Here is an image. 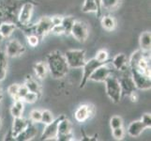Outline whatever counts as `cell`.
<instances>
[{
    "instance_id": "cell-1",
    "label": "cell",
    "mask_w": 151,
    "mask_h": 141,
    "mask_svg": "<svg viewBox=\"0 0 151 141\" xmlns=\"http://www.w3.org/2000/svg\"><path fill=\"white\" fill-rule=\"evenodd\" d=\"M46 63L49 72L55 79H60L67 75L70 71V67L67 63L66 57L62 52L55 50L51 52L46 56Z\"/></svg>"
},
{
    "instance_id": "cell-2",
    "label": "cell",
    "mask_w": 151,
    "mask_h": 141,
    "mask_svg": "<svg viewBox=\"0 0 151 141\" xmlns=\"http://www.w3.org/2000/svg\"><path fill=\"white\" fill-rule=\"evenodd\" d=\"M54 25L52 23L51 17L43 16L41 17L37 23L34 25H27L25 27H21L24 32H27V34H36L38 35L40 39L46 37L49 33H51V30L53 28Z\"/></svg>"
},
{
    "instance_id": "cell-3",
    "label": "cell",
    "mask_w": 151,
    "mask_h": 141,
    "mask_svg": "<svg viewBox=\"0 0 151 141\" xmlns=\"http://www.w3.org/2000/svg\"><path fill=\"white\" fill-rule=\"evenodd\" d=\"M104 84H105V90L109 99L114 103H118L122 98L121 87L120 84H119L118 78L111 74L105 79Z\"/></svg>"
},
{
    "instance_id": "cell-4",
    "label": "cell",
    "mask_w": 151,
    "mask_h": 141,
    "mask_svg": "<svg viewBox=\"0 0 151 141\" xmlns=\"http://www.w3.org/2000/svg\"><path fill=\"white\" fill-rule=\"evenodd\" d=\"M37 5L33 0H25L21 5L19 12L17 13V27H23L29 25L31 18H32L34 7Z\"/></svg>"
},
{
    "instance_id": "cell-5",
    "label": "cell",
    "mask_w": 151,
    "mask_h": 141,
    "mask_svg": "<svg viewBox=\"0 0 151 141\" xmlns=\"http://www.w3.org/2000/svg\"><path fill=\"white\" fill-rule=\"evenodd\" d=\"M70 69H80L86 63V50L74 49L68 50L64 54Z\"/></svg>"
},
{
    "instance_id": "cell-6",
    "label": "cell",
    "mask_w": 151,
    "mask_h": 141,
    "mask_svg": "<svg viewBox=\"0 0 151 141\" xmlns=\"http://www.w3.org/2000/svg\"><path fill=\"white\" fill-rule=\"evenodd\" d=\"M56 140H59V141L74 140L73 134H72V124L67 117L62 119L58 124Z\"/></svg>"
},
{
    "instance_id": "cell-7",
    "label": "cell",
    "mask_w": 151,
    "mask_h": 141,
    "mask_svg": "<svg viewBox=\"0 0 151 141\" xmlns=\"http://www.w3.org/2000/svg\"><path fill=\"white\" fill-rule=\"evenodd\" d=\"M96 114V107L92 103L81 104L74 112V118L77 122H85L92 119Z\"/></svg>"
},
{
    "instance_id": "cell-8",
    "label": "cell",
    "mask_w": 151,
    "mask_h": 141,
    "mask_svg": "<svg viewBox=\"0 0 151 141\" xmlns=\"http://www.w3.org/2000/svg\"><path fill=\"white\" fill-rule=\"evenodd\" d=\"M107 62H109V60ZM107 62H100V61H98L95 57H93V59L86 61L85 65L82 67L83 68V77L80 82L79 87L84 88L86 85L87 81H89V77L93 74V72H94L98 67H100L101 65H102L104 63H107Z\"/></svg>"
},
{
    "instance_id": "cell-9",
    "label": "cell",
    "mask_w": 151,
    "mask_h": 141,
    "mask_svg": "<svg viewBox=\"0 0 151 141\" xmlns=\"http://www.w3.org/2000/svg\"><path fill=\"white\" fill-rule=\"evenodd\" d=\"M70 35H72V37L79 43H86L88 36H89V30H88L87 25L83 21L75 20L73 25H72Z\"/></svg>"
},
{
    "instance_id": "cell-10",
    "label": "cell",
    "mask_w": 151,
    "mask_h": 141,
    "mask_svg": "<svg viewBox=\"0 0 151 141\" xmlns=\"http://www.w3.org/2000/svg\"><path fill=\"white\" fill-rule=\"evenodd\" d=\"M65 115H61V116L55 119L53 121L49 124H46V127L44 128L42 134H41L40 140H56L57 137V127L60 121L63 118H65Z\"/></svg>"
},
{
    "instance_id": "cell-11",
    "label": "cell",
    "mask_w": 151,
    "mask_h": 141,
    "mask_svg": "<svg viewBox=\"0 0 151 141\" xmlns=\"http://www.w3.org/2000/svg\"><path fill=\"white\" fill-rule=\"evenodd\" d=\"M119 84L121 87V96L122 97H128L129 94L133 91H136L137 88L134 84V81L131 74H125L118 78Z\"/></svg>"
},
{
    "instance_id": "cell-12",
    "label": "cell",
    "mask_w": 151,
    "mask_h": 141,
    "mask_svg": "<svg viewBox=\"0 0 151 141\" xmlns=\"http://www.w3.org/2000/svg\"><path fill=\"white\" fill-rule=\"evenodd\" d=\"M110 61L107 62V63H104L101 65L100 67H98L97 69L93 72V74L90 75L89 80L93 82H104L106 78L112 74L113 72V66L110 67L109 66Z\"/></svg>"
},
{
    "instance_id": "cell-13",
    "label": "cell",
    "mask_w": 151,
    "mask_h": 141,
    "mask_svg": "<svg viewBox=\"0 0 151 141\" xmlns=\"http://www.w3.org/2000/svg\"><path fill=\"white\" fill-rule=\"evenodd\" d=\"M24 52H25L24 45L16 39L9 40L6 44L5 53L7 54L8 57H18L20 56H22Z\"/></svg>"
},
{
    "instance_id": "cell-14",
    "label": "cell",
    "mask_w": 151,
    "mask_h": 141,
    "mask_svg": "<svg viewBox=\"0 0 151 141\" xmlns=\"http://www.w3.org/2000/svg\"><path fill=\"white\" fill-rule=\"evenodd\" d=\"M25 0H0V7L17 18L19 9Z\"/></svg>"
},
{
    "instance_id": "cell-15",
    "label": "cell",
    "mask_w": 151,
    "mask_h": 141,
    "mask_svg": "<svg viewBox=\"0 0 151 141\" xmlns=\"http://www.w3.org/2000/svg\"><path fill=\"white\" fill-rule=\"evenodd\" d=\"M114 70L118 72H125L129 68V61L125 54L119 53L114 56V59L110 61Z\"/></svg>"
},
{
    "instance_id": "cell-16",
    "label": "cell",
    "mask_w": 151,
    "mask_h": 141,
    "mask_svg": "<svg viewBox=\"0 0 151 141\" xmlns=\"http://www.w3.org/2000/svg\"><path fill=\"white\" fill-rule=\"evenodd\" d=\"M28 124H29V121L27 119L23 118V116L19 118H13L12 127L10 129V131H12L14 139L21 132H23L28 126Z\"/></svg>"
},
{
    "instance_id": "cell-17",
    "label": "cell",
    "mask_w": 151,
    "mask_h": 141,
    "mask_svg": "<svg viewBox=\"0 0 151 141\" xmlns=\"http://www.w3.org/2000/svg\"><path fill=\"white\" fill-rule=\"evenodd\" d=\"M38 134V129L36 128L34 123H29L28 126L25 128L23 132H21L16 137L15 140L17 141H28L33 139L36 135Z\"/></svg>"
},
{
    "instance_id": "cell-18",
    "label": "cell",
    "mask_w": 151,
    "mask_h": 141,
    "mask_svg": "<svg viewBox=\"0 0 151 141\" xmlns=\"http://www.w3.org/2000/svg\"><path fill=\"white\" fill-rule=\"evenodd\" d=\"M145 129L147 127L141 121H134L129 123L127 131L132 137H138Z\"/></svg>"
},
{
    "instance_id": "cell-19",
    "label": "cell",
    "mask_w": 151,
    "mask_h": 141,
    "mask_svg": "<svg viewBox=\"0 0 151 141\" xmlns=\"http://www.w3.org/2000/svg\"><path fill=\"white\" fill-rule=\"evenodd\" d=\"M139 46L140 50L145 53H149L151 48V32L144 31L139 37Z\"/></svg>"
},
{
    "instance_id": "cell-20",
    "label": "cell",
    "mask_w": 151,
    "mask_h": 141,
    "mask_svg": "<svg viewBox=\"0 0 151 141\" xmlns=\"http://www.w3.org/2000/svg\"><path fill=\"white\" fill-rule=\"evenodd\" d=\"M24 85L27 87L28 91L35 92L39 94V95H41V85L33 76L27 75V77H25V79H24Z\"/></svg>"
},
{
    "instance_id": "cell-21",
    "label": "cell",
    "mask_w": 151,
    "mask_h": 141,
    "mask_svg": "<svg viewBox=\"0 0 151 141\" xmlns=\"http://www.w3.org/2000/svg\"><path fill=\"white\" fill-rule=\"evenodd\" d=\"M33 70H34L36 76L40 80L45 79L46 76L48 74V72H49L47 63L44 61L36 62L35 64H33Z\"/></svg>"
},
{
    "instance_id": "cell-22",
    "label": "cell",
    "mask_w": 151,
    "mask_h": 141,
    "mask_svg": "<svg viewBox=\"0 0 151 141\" xmlns=\"http://www.w3.org/2000/svg\"><path fill=\"white\" fill-rule=\"evenodd\" d=\"M82 12L85 13L95 12L98 18H100L101 16V12L99 9V7L95 0H85L82 7Z\"/></svg>"
},
{
    "instance_id": "cell-23",
    "label": "cell",
    "mask_w": 151,
    "mask_h": 141,
    "mask_svg": "<svg viewBox=\"0 0 151 141\" xmlns=\"http://www.w3.org/2000/svg\"><path fill=\"white\" fill-rule=\"evenodd\" d=\"M16 28L17 25L12 22H4L0 24V33L4 39H9Z\"/></svg>"
},
{
    "instance_id": "cell-24",
    "label": "cell",
    "mask_w": 151,
    "mask_h": 141,
    "mask_svg": "<svg viewBox=\"0 0 151 141\" xmlns=\"http://www.w3.org/2000/svg\"><path fill=\"white\" fill-rule=\"evenodd\" d=\"M101 25L104 30L114 31L116 27V20L112 15H104L101 19Z\"/></svg>"
},
{
    "instance_id": "cell-25",
    "label": "cell",
    "mask_w": 151,
    "mask_h": 141,
    "mask_svg": "<svg viewBox=\"0 0 151 141\" xmlns=\"http://www.w3.org/2000/svg\"><path fill=\"white\" fill-rule=\"evenodd\" d=\"M8 72V56L5 51L0 50V81H3Z\"/></svg>"
},
{
    "instance_id": "cell-26",
    "label": "cell",
    "mask_w": 151,
    "mask_h": 141,
    "mask_svg": "<svg viewBox=\"0 0 151 141\" xmlns=\"http://www.w3.org/2000/svg\"><path fill=\"white\" fill-rule=\"evenodd\" d=\"M24 108V103L23 100H21V99L15 100L12 107H10V114H12V116L13 118L22 117Z\"/></svg>"
},
{
    "instance_id": "cell-27",
    "label": "cell",
    "mask_w": 151,
    "mask_h": 141,
    "mask_svg": "<svg viewBox=\"0 0 151 141\" xmlns=\"http://www.w3.org/2000/svg\"><path fill=\"white\" fill-rule=\"evenodd\" d=\"M121 4V0H101V8L109 12L116 9Z\"/></svg>"
},
{
    "instance_id": "cell-28",
    "label": "cell",
    "mask_w": 151,
    "mask_h": 141,
    "mask_svg": "<svg viewBox=\"0 0 151 141\" xmlns=\"http://www.w3.org/2000/svg\"><path fill=\"white\" fill-rule=\"evenodd\" d=\"M75 21V18L72 16H63V21H62V27L64 28V35L69 36L70 35L71 28L73 23Z\"/></svg>"
},
{
    "instance_id": "cell-29",
    "label": "cell",
    "mask_w": 151,
    "mask_h": 141,
    "mask_svg": "<svg viewBox=\"0 0 151 141\" xmlns=\"http://www.w3.org/2000/svg\"><path fill=\"white\" fill-rule=\"evenodd\" d=\"M4 22H12L17 25V18L0 7V24Z\"/></svg>"
},
{
    "instance_id": "cell-30",
    "label": "cell",
    "mask_w": 151,
    "mask_h": 141,
    "mask_svg": "<svg viewBox=\"0 0 151 141\" xmlns=\"http://www.w3.org/2000/svg\"><path fill=\"white\" fill-rule=\"evenodd\" d=\"M40 38L39 37L38 35L36 34H27V43L30 47H32V48H35V47H37L39 44H40Z\"/></svg>"
},
{
    "instance_id": "cell-31",
    "label": "cell",
    "mask_w": 151,
    "mask_h": 141,
    "mask_svg": "<svg viewBox=\"0 0 151 141\" xmlns=\"http://www.w3.org/2000/svg\"><path fill=\"white\" fill-rule=\"evenodd\" d=\"M55 119L53 114L50 110H43L41 111V119H40V122L43 123V124H49L50 122H52Z\"/></svg>"
},
{
    "instance_id": "cell-32",
    "label": "cell",
    "mask_w": 151,
    "mask_h": 141,
    "mask_svg": "<svg viewBox=\"0 0 151 141\" xmlns=\"http://www.w3.org/2000/svg\"><path fill=\"white\" fill-rule=\"evenodd\" d=\"M40 97V95H39V94L28 91L23 98V101H24V103H34L39 100Z\"/></svg>"
},
{
    "instance_id": "cell-33",
    "label": "cell",
    "mask_w": 151,
    "mask_h": 141,
    "mask_svg": "<svg viewBox=\"0 0 151 141\" xmlns=\"http://www.w3.org/2000/svg\"><path fill=\"white\" fill-rule=\"evenodd\" d=\"M20 85L17 84V83H14V84H12L10 86H9L8 87V93L9 95L12 97L13 100H19L18 97V90H19Z\"/></svg>"
},
{
    "instance_id": "cell-34",
    "label": "cell",
    "mask_w": 151,
    "mask_h": 141,
    "mask_svg": "<svg viewBox=\"0 0 151 141\" xmlns=\"http://www.w3.org/2000/svg\"><path fill=\"white\" fill-rule=\"evenodd\" d=\"M110 127L111 129L118 128V127H123V119L120 116H113L110 119Z\"/></svg>"
},
{
    "instance_id": "cell-35",
    "label": "cell",
    "mask_w": 151,
    "mask_h": 141,
    "mask_svg": "<svg viewBox=\"0 0 151 141\" xmlns=\"http://www.w3.org/2000/svg\"><path fill=\"white\" fill-rule=\"evenodd\" d=\"M29 119L30 121L33 123H39L40 122L41 119V111L39 110V109H34L30 112L29 114Z\"/></svg>"
},
{
    "instance_id": "cell-36",
    "label": "cell",
    "mask_w": 151,
    "mask_h": 141,
    "mask_svg": "<svg viewBox=\"0 0 151 141\" xmlns=\"http://www.w3.org/2000/svg\"><path fill=\"white\" fill-rule=\"evenodd\" d=\"M108 57H109L108 52L106 50H104V49L99 50L96 53V56H95V59L98 61H100V62H107L108 61Z\"/></svg>"
},
{
    "instance_id": "cell-37",
    "label": "cell",
    "mask_w": 151,
    "mask_h": 141,
    "mask_svg": "<svg viewBox=\"0 0 151 141\" xmlns=\"http://www.w3.org/2000/svg\"><path fill=\"white\" fill-rule=\"evenodd\" d=\"M112 135L116 140H122L125 135V131H124L123 127L112 129Z\"/></svg>"
},
{
    "instance_id": "cell-38",
    "label": "cell",
    "mask_w": 151,
    "mask_h": 141,
    "mask_svg": "<svg viewBox=\"0 0 151 141\" xmlns=\"http://www.w3.org/2000/svg\"><path fill=\"white\" fill-rule=\"evenodd\" d=\"M145 125V127H147V129H150L151 128V115L150 113H145L141 119H140Z\"/></svg>"
},
{
    "instance_id": "cell-39",
    "label": "cell",
    "mask_w": 151,
    "mask_h": 141,
    "mask_svg": "<svg viewBox=\"0 0 151 141\" xmlns=\"http://www.w3.org/2000/svg\"><path fill=\"white\" fill-rule=\"evenodd\" d=\"M51 33L52 34H55V35H64V28L62 27V25H54L53 28L51 30Z\"/></svg>"
},
{
    "instance_id": "cell-40",
    "label": "cell",
    "mask_w": 151,
    "mask_h": 141,
    "mask_svg": "<svg viewBox=\"0 0 151 141\" xmlns=\"http://www.w3.org/2000/svg\"><path fill=\"white\" fill-rule=\"evenodd\" d=\"M28 92L27 87H25L24 85H20L19 90H18V97L21 100H23V98L24 97V95Z\"/></svg>"
},
{
    "instance_id": "cell-41",
    "label": "cell",
    "mask_w": 151,
    "mask_h": 141,
    "mask_svg": "<svg viewBox=\"0 0 151 141\" xmlns=\"http://www.w3.org/2000/svg\"><path fill=\"white\" fill-rule=\"evenodd\" d=\"M81 133L83 134V137H84V138H82L83 141H97L98 140V137H99L98 134H95L93 137H88V135H86V134L84 131V129H81Z\"/></svg>"
},
{
    "instance_id": "cell-42",
    "label": "cell",
    "mask_w": 151,
    "mask_h": 141,
    "mask_svg": "<svg viewBox=\"0 0 151 141\" xmlns=\"http://www.w3.org/2000/svg\"><path fill=\"white\" fill-rule=\"evenodd\" d=\"M52 23H53L54 25H58L62 24V21H63V16L61 15H55V16L51 17Z\"/></svg>"
},
{
    "instance_id": "cell-43",
    "label": "cell",
    "mask_w": 151,
    "mask_h": 141,
    "mask_svg": "<svg viewBox=\"0 0 151 141\" xmlns=\"http://www.w3.org/2000/svg\"><path fill=\"white\" fill-rule=\"evenodd\" d=\"M128 97L129 98V100H131L132 103H137L138 100H139V96H138L137 91H133V92H132Z\"/></svg>"
},
{
    "instance_id": "cell-44",
    "label": "cell",
    "mask_w": 151,
    "mask_h": 141,
    "mask_svg": "<svg viewBox=\"0 0 151 141\" xmlns=\"http://www.w3.org/2000/svg\"><path fill=\"white\" fill-rule=\"evenodd\" d=\"M4 140H15L14 137H13V135L12 134V131L9 130V134H7L6 137H5Z\"/></svg>"
},
{
    "instance_id": "cell-45",
    "label": "cell",
    "mask_w": 151,
    "mask_h": 141,
    "mask_svg": "<svg viewBox=\"0 0 151 141\" xmlns=\"http://www.w3.org/2000/svg\"><path fill=\"white\" fill-rule=\"evenodd\" d=\"M95 1H96V3H97V5H98V7H99V9H100L101 10V0H95Z\"/></svg>"
},
{
    "instance_id": "cell-46",
    "label": "cell",
    "mask_w": 151,
    "mask_h": 141,
    "mask_svg": "<svg viewBox=\"0 0 151 141\" xmlns=\"http://www.w3.org/2000/svg\"><path fill=\"white\" fill-rule=\"evenodd\" d=\"M0 95H3V90H2V85H1V81H0Z\"/></svg>"
},
{
    "instance_id": "cell-47",
    "label": "cell",
    "mask_w": 151,
    "mask_h": 141,
    "mask_svg": "<svg viewBox=\"0 0 151 141\" xmlns=\"http://www.w3.org/2000/svg\"><path fill=\"white\" fill-rule=\"evenodd\" d=\"M4 38H3V36L1 35V33H0V46H1V43H2V41H3Z\"/></svg>"
},
{
    "instance_id": "cell-48",
    "label": "cell",
    "mask_w": 151,
    "mask_h": 141,
    "mask_svg": "<svg viewBox=\"0 0 151 141\" xmlns=\"http://www.w3.org/2000/svg\"><path fill=\"white\" fill-rule=\"evenodd\" d=\"M2 127V121H1V119H0V129H1Z\"/></svg>"
},
{
    "instance_id": "cell-49",
    "label": "cell",
    "mask_w": 151,
    "mask_h": 141,
    "mask_svg": "<svg viewBox=\"0 0 151 141\" xmlns=\"http://www.w3.org/2000/svg\"><path fill=\"white\" fill-rule=\"evenodd\" d=\"M2 99H3V95H0V102L2 101Z\"/></svg>"
}]
</instances>
